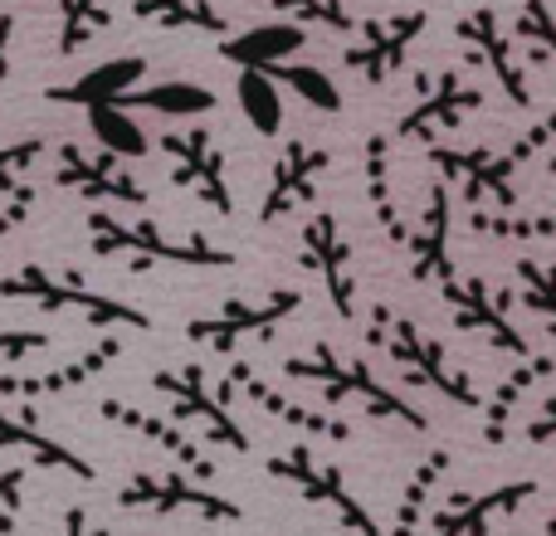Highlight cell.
<instances>
[{"label": "cell", "instance_id": "cell-12", "mask_svg": "<svg viewBox=\"0 0 556 536\" xmlns=\"http://www.w3.org/2000/svg\"><path fill=\"white\" fill-rule=\"evenodd\" d=\"M440 293H444V303H450L454 322H459L464 332L483 336V342L498 346V352H513L522 366H542V361H547V356H532L528 336L513 327V303H508V293H498L489 278H479V273L450 278Z\"/></svg>", "mask_w": 556, "mask_h": 536}, {"label": "cell", "instance_id": "cell-35", "mask_svg": "<svg viewBox=\"0 0 556 536\" xmlns=\"http://www.w3.org/2000/svg\"><path fill=\"white\" fill-rule=\"evenodd\" d=\"M278 15H288L303 29H327V35H356V15L346 0H274Z\"/></svg>", "mask_w": 556, "mask_h": 536}, {"label": "cell", "instance_id": "cell-30", "mask_svg": "<svg viewBox=\"0 0 556 536\" xmlns=\"http://www.w3.org/2000/svg\"><path fill=\"white\" fill-rule=\"evenodd\" d=\"M235 93H240V113L250 117L254 132H260V137H278V127H283V93H278L274 78L260 74V68H240Z\"/></svg>", "mask_w": 556, "mask_h": 536}, {"label": "cell", "instance_id": "cell-23", "mask_svg": "<svg viewBox=\"0 0 556 536\" xmlns=\"http://www.w3.org/2000/svg\"><path fill=\"white\" fill-rule=\"evenodd\" d=\"M332 166V152L327 146H313V142H288L274 162V176H269V191H264V205H260V220L274 225L278 215H288L293 205L313 201V186L317 176Z\"/></svg>", "mask_w": 556, "mask_h": 536}, {"label": "cell", "instance_id": "cell-11", "mask_svg": "<svg viewBox=\"0 0 556 536\" xmlns=\"http://www.w3.org/2000/svg\"><path fill=\"white\" fill-rule=\"evenodd\" d=\"M156 152L172 162V181L186 186L195 201H205L215 215H235V195H230V176H225V152L215 142L211 127H172L156 137Z\"/></svg>", "mask_w": 556, "mask_h": 536}, {"label": "cell", "instance_id": "cell-29", "mask_svg": "<svg viewBox=\"0 0 556 536\" xmlns=\"http://www.w3.org/2000/svg\"><path fill=\"white\" fill-rule=\"evenodd\" d=\"M113 25V0H59V39L54 54L74 59Z\"/></svg>", "mask_w": 556, "mask_h": 536}, {"label": "cell", "instance_id": "cell-31", "mask_svg": "<svg viewBox=\"0 0 556 536\" xmlns=\"http://www.w3.org/2000/svg\"><path fill=\"white\" fill-rule=\"evenodd\" d=\"M260 74H269L278 88H293V93L303 98L307 107H317V113H337V107H342V88L332 84V74H323V68H313V64L283 59V64H269V68H260Z\"/></svg>", "mask_w": 556, "mask_h": 536}, {"label": "cell", "instance_id": "cell-10", "mask_svg": "<svg viewBox=\"0 0 556 536\" xmlns=\"http://www.w3.org/2000/svg\"><path fill=\"white\" fill-rule=\"evenodd\" d=\"M430 29V10L410 5V10H395V15H376L356 25V39L342 49V64L352 68L362 84L381 88L386 78H395L410 59L415 39Z\"/></svg>", "mask_w": 556, "mask_h": 536}, {"label": "cell", "instance_id": "cell-5", "mask_svg": "<svg viewBox=\"0 0 556 536\" xmlns=\"http://www.w3.org/2000/svg\"><path fill=\"white\" fill-rule=\"evenodd\" d=\"M152 391L172 405L176 424L201 430V439L220 444L230 454H254V439L240 430L230 410V381H211L201 366H176V371H152Z\"/></svg>", "mask_w": 556, "mask_h": 536}, {"label": "cell", "instance_id": "cell-21", "mask_svg": "<svg viewBox=\"0 0 556 536\" xmlns=\"http://www.w3.org/2000/svg\"><path fill=\"white\" fill-rule=\"evenodd\" d=\"M454 195L450 186H430V201H425V220L420 230H410V278L415 283H434L444 288L454 278Z\"/></svg>", "mask_w": 556, "mask_h": 536}, {"label": "cell", "instance_id": "cell-22", "mask_svg": "<svg viewBox=\"0 0 556 536\" xmlns=\"http://www.w3.org/2000/svg\"><path fill=\"white\" fill-rule=\"evenodd\" d=\"M98 414H103V420H113L117 430H127V434H137V439H147L152 449H162L166 459L176 463V469L195 473V478H205V473L215 469V463L201 454V444L186 434V424L162 420V414H147V410H137V405H127V400H103V405H98Z\"/></svg>", "mask_w": 556, "mask_h": 536}, {"label": "cell", "instance_id": "cell-14", "mask_svg": "<svg viewBox=\"0 0 556 536\" xmlns=\"http://www.w3.org/2000/svg\"><path fill=\"white\" fill-rule=\"evenodd\" d=\"M54 186L59 191H78L88 201H113V205H147V191L132 171L123 166V156L108 146H84L64 142L54 152Z\"/></svg>", "mask_w": 556, "mask_h": 536}, {"label": "cell", "instance_id": "cell-9", "mask_svg": "<svg viewBox=\"0 0 556 536\" xmlns=\"http://www.w3.org/2000/svg\"><path fill=\"white\" fill-rule=\"evenodd\" d=\"M269 478L288 483L293 493H303L307 502H323V508L337 512V522H342L352 536H381V522L371 518V508H366L362 498H356L352 488H346L342 469L337 463H323L313 449H283V454H269Z\"/></svg>", "mask_w": 556, "mask_h": 536}, {"label": "cell", "instance_id": "cell-41", "mask_svg": "<svg viewBox=\"0 0 556 536\" xmlns=\"http://www.w3.org/2000/svg\"><path fill=\"white\" fill-rule=\"evenodd\" d=\"M10 39H15V10H0V88L10 84Z\"/></svg>", "mask_w": 556, "mask_h": 536}, {"label": "cell", "instance_id": "cell-17", "mask_svg": "<svg viewBox=\"0 0 556 536\" xmlns=\"http://www.w3.org/2000/svg\"><path fill=\"white\" fill-rule=\"evenodd\" d=\"M303 264L323 278L337 317L356 322V254H352V240H346L342 220H337L332 210H317L313 220L303 225Z\"/></svg>", "mask_w": 556, "mask_h": 536}, {"label": "cell", "instance_id": "cell-4", "mask_svg": "<svg viewBox=\"0 0 556 536\" xmlns=\"http://www.w3.org/2000/svg\"><path fill=\"white\" fill-rule=\"evenodd\" d=\"M366 342L381 346V352L391 356V366L401 371L405 385L434 391V395H444V400L464 405V410H479V405H483V395L473 391L469 381H464V371L450 361V352H444V346L434 342L430 332H420L410 317L391 312V307H371V322H366Z\"/></svg>", "mask_w": 556, "mask_h": 536}, {"label": "cell", "instance_id": "cell-39", "mask_svg": "<svg viewBox=\"0 0 556 536\" xmlns=\"http://www.w3.org/2000/svg\"><path fill=\"white\" fill-rule=\"evenodd\" d=\"M49 346H54L49 332H35V327H0V366L25 361V356L49 352Z\"/></svg>", "mask_w": 556, "mask_h": 536}, {"label": "cell", "instance_id": "cell-13", "mask_svg": "<svg viewBox=\"0 0 556 536\" xmlns=\"http://www.w3.org/2000/svg\"><path fill=\"white\" fill-rule=\"evenodd\" d=\"M298 307H303V293H298V288H278L264 303H225V307H215L211 317H195V322H186V336H191L195 346H205V352L230 356V352H240V346L269 336Z\"/></svg>", "mask_w": 556, "mask_h": 536}, {"label": "cell", "instance_id": "cell-7", "mask_svg": "<svg viewBox=\"0 0 556 536\" xmlns=\"http://www.w3.org/2000/svg\"><path fill=\"white\" fill-rule=\"evenodd\" d=\"M483 107V88L473 84L464 68H434V74L415 78V103L410 113H401V123L391 127V142H425L430 146L440 132H454L459 123H469V113Z\"/></svg>", "mask_w": 556, "mask_h": 536}, {"label": "cell", "instance_id": "cell-40", "mask_svg": "<svg viewBox=\"0 0 556 536\" xmlns=\"http://www.w3.org/2000/svg\"><path fill=\"white\" fill-rule=\"evenodd\" d=\"M54 536H113V532L93 527V522H88V512H84V502H68L64 518H59V532Z\"/></svg>", "mask_w": 556, "mask_h": 536}, {"label": "cell", "instance_id": "cell-3", "mask_svg": "<svg viewBox=\"0 0 556 536\" xmlns=\"http://www.w3.org/2000/svg\"><path fill=\"white\" fill-rule=\"evenodd\" d=\"M88 244L103 259L172 264V268H235V254L205 234H172L152 220H123L113 210H88Z\"/></svg>", "mask_w": 556, "mask_h": 536}, {"label": "cell", "instance_id": "cell-32", "mask_svg": "<svg viewBox=\"0 0 556 536\" xmlns=\"http://www.w3.org/2000/svg\"><path fill=\"white\" fill-rule=\"evenodd\" d=\"M513 39L532 49L538 64H556V5L552 0H522L508 20Z\"/></svg>", "mask_w": 556, "mask_h": 536}, {"label": "cell", "instance_id": "cell-1", "mask_svg": "<svg viewBox=\"0 0 556 536\" xmlns=\"http://www.w3.org/2000/svg\"><path fill=\"white\" fill-rule=\"evenodd\" d=\"M278 371H283L288 381H303V385H313V391H323V400H332V405H356V410L371 414V420H401V424H410V430H430L425 410H415L395 385H386L366 361L337 352L332 342L307 346L303 356H283Z\"/></svg>", "mask_w": 556, "mask_h": 536}, {"label": "cell", "instance_id": "cell-28", "mask_svg": "<svg viewBox=\"0 0 556 536\" xmlns=\"http://www.w3.org/2000/svg\"><path fill=\"white\" fill-rule=\"evenodd\" d=\"M362 176H366V201H371L376 220H381V230L391 234V240H410V230H405L401 210H395L391 201V132L386 137H366L362 142Z\"/></svg>", "mask_w": 556, "mask_h": 536}, {"label": "cell", "instance_id": "cell-26", "mask_svg": "<svg viewBox=\"0 0 556 536\" xmlns=\"http://www.w3.org/2000/svg\"><path fill=\"white\" fill-rule=\"evenodd\" d=\"M132 15L172 35H230V15L215 0H132Z\"/></svg>", "mask_w": 556, "mask_h": 536}, {"label": "cell", "instance_id": "cell-44", "mask_svg": "<svg viewBox=\"0 0 556 536\" xmlns=\"http://www.w3.org/2000/svg\"><path fill=\"white\" fill-rule=\"evenodd\" d=\"M547 171H552V176H556V156H552V162H547Z\"/></svg>", "mask_w": 556, "mask_h": 536}, {"label": "cell", "instance_id": "cell-43", "mask_svg": "<svg viewBox=\"0 0 556 536\" xmlns=\"http://www.w3.org/2000/svg\"><path fill=\"white\" fill-rule=\"evenodd\" d=\"M552 502H556V498H552ZM547 536H556V508L547 512Z\"/></svg>", "mask_w": 556, "mask_h": 536}, {"label": "cell", "instance_id": "cell-19", "mask_svg": "<svg viewBox=\"0 0 556 536\" xmlns=\"http://www.w3.org/2000/svg\"><path fill=\"white\" fill-rule=\"evenodd\" d=\"M142 74H147V54H117V59H108V64L78 74L74 84L45 88V98L59 107H84V117L88 113H123V93L142 84Z\"/></svg>", "mask_w": 556, "mask_h": 536}, {"label": "cell", "instance_id": "cell-42", "mask_svg": "<svg viewBox=\"0 0 556 536\" xmlns=\"http://www.w3.org/2000/svg\"><path fill=\"white\" fill-rule=\"evenodd\" d=\"M522 434H528L532 444H547V439H556V400H552L547 410L538 414V424H528V430H522Z\"/></svg>", "mask_w": 556, "mask_h": 536}, {"label": "cell", "instance_id": "cell-6", "mask_svg": "<svg viewBox=\"0 0 556 536\" xmlns=\"http://www.w3.org/2000/svg\"><path fill=\"white\" fill-rule=\"evenodd\" d=\"M117 508L127 512H195L205 522H244V508L220 493H211L195 473L176 469V463H162V469H132L123 483H117Z\"/></svg>", "mask_w": 556, "mask_h": 536}, {"label": "cell", "instance_id": "cell-15", "mask_svg": "<svg viewBox=\"0 0 556 536\" xmlns=\"http://www.w3.org/2000/svg\"><path fill=\"white\" fill-rule=\"evenodd\" d=\"M430 166L444 176L450 191H459L469 205L493 201V205H513V181H518V162L508 152H493V146H425Z\"/></svg>", "mask_w": 556, "mask_h": 536}, {"label": "cell", "instance_id": "cell-18", "mask_svg": "<svg viewBox=\"0 0 556 536\" xmlns=\"http://www.w3.org/2000/svg\"><path fill=\"white\" fill-rule=\"evenodd\" d=\"M538 493H542L538 478L498 483V488H489V493H459V498H450L434 512L425 536H489L503 518H513V512L528 498H538Z\"/></svg>", "mask_w": 556, "mask_h": 536}, {"label": "cell", "instance_id": "cell-34", "mask_svg": "<svg viewBox=\"0 0 556 536\" xmlns=\"http://www.w3.org/2000/svg\"><path fill=\"white\" fill-rule=\"evenodd\" d=\"M444 469H450V459H444V454H434V459H425L420 469H415L410 488H405V498H401V512H395V527H391V536H415V532H420V518L430 512L434 483L444 478Z\"/></svg>", "mask_w": 556, "mask_h": 536}, {"label": "cell", "instance_id": "cell-38", "mask_svg": "<svg viewBox=\"0 0 556 536\" xmlns=\"http://www.w3.org/2000/svg\"><path fill=\"white\" fill-rule=\"evenodd\" d=\"M39 195H45V191H39V186H29V181H20L15 191L0 195V240H5V234H15L20 225L39 210Z\"/></svg>", "mask_w": 556, "mask_h": 536}, {"label": "cell", "instance_id": "cell-33", "mask_svg": "<svg viewBox=\"0 0 556 536\" xmlns=\"http://www.w3.org/2000/svg\"><path fill=\"white\" fill-rule=\"evenodd\" d=\"M513 278H518V303L532 317H542V327L556 336V264L518 259L513 264Z\"/></svg>", "mask_w": 556, "mask_h": 536}, {"label": "cell", "instance_id": "cell-20", "mask_svg": "<svg viewBox=\"0 0 556 536\" xmlns=\"http://www.w3.org/2000/svg\"><path fill=\"white\" fill-rule=\"evenodd\" d=\"M0 454H20L25 463L74 473V478H84V483L98 478L93 463H88L78 449H68L64 439H54V434H49L45 424L35 420V410H20V414H15L5 400H0Z\"/></svg>", "mask_w": 556, "mask_h": 536}, {"label": "cell", "instance_id": "cell-37", "mask_svg": "<svg viewBox=\"0 0 556 536\" xmlns=\"http://www.w3.org/2000/svg\"><path fill=\"white\" fill-rule=\"evenodd\" d=\"M29 469H35V463H10V469L0 473V536H10V532H15V522H20Z\"/></svg>", "mask_w": 556, "mask_h": 536}, {"label": "cell", "instance_id": "cell-16", "mask_svg": "<svg viewBox=\"0 0 556 536\" xmlns=\"http://www.w3.org/2000/svg\"><path fill=\"white\" fill-rule=\"evenodd\" d=\"M117 356H123V332H103L93 346L68 356L64 366H49V371H35V375L5 371L0 375V400H20V405L54 400V395H68V391H78V385H93Z\"/></svg>", "mask_w": 556, "mask_h": 536}, {"label": "cell", "instance_id": "cell-8", "mask_svg": "<svg viewBox=\"0 0 556 536\" xmlns=\"http://www.w3.org/2000/svg\"><path fill=\"white\" fill-rule=\"evenodd\" d=\"M454 39H459L464 54L473 59V68H479V74H489L493 84L503 88V98H508L518 113H532L528 64L518 59V39H513L508 20H503L498 10H493V5L469 10V15L454 25Z\"/></svg>", "mask_w": 556, "mask_h": 536}, {"label": "cell", "instance_id": "cell-25", "mask_svg": "<svg viewBox=\"0 0 556 536\" xmlns=\"http://www.w3.org/2000/svg\"><path fill=\"white\" fill-rule=\"evenodd\" d=\"M307 39L313 35H307L303 25H293V20H274V25H254V29H244V35H225L220 54L240 68H269V64L293 59Z\"/></svg>", "mask_w": 556, "mask_h": 536}, {"label": "cell", "instance_id": "cell-2", "mask_svg": "<svg viewBox=\"0 0 556 536\" xmlns=\"http://www.w3.org/2000/svg\"><path fill=\"white\" fill-rule=\"evenodd\" d=\"M0 297L5 303H29L39 312H74L88 327H103V332H152V317L142 307L123 303V297L103 293V288H88L68 268L20 264L10 278H0Z\"/></svg>", "mask_w": 556, "mask_h": 536}, {"label": "cell", "instance_id": "cell-45", "mask_svg": "<svg viewBox=\"0 0 556 536\" xmlns=\"http://www.w3.org/2000/svg\"><path fill=\"white\" fill-rule=\"evenodd\" d=\"M337 536H352V532H337Z\"/></svg>", "mask_w": 556, "mask_h": 536}, {"label": "cell", "instance_id": "cell-24", "mask_svg": "<svg viewBox=\"0 0 556 536\" xmlns=\"http://www.w3.org/2000/svg\"><path fill=\"white\" fill-rule=\"evenodd\" d=\"M225 381L235 385V391H244L254 405H260L264 414H274L278 424H293V430H303V434H317V439H332V444H346L352 439V424H342L337 414H323V410H313V405H303V400H293V395H283V391H274L264 375H254L250 366H230V375Z\"/></svg>", "mask_w": 556, "mask_h": 536}, {"label": "cell", "instance_id": "cell-27", "mask_svg": "<svg viewBox=\"0 0 556 536\" xmlns=\"http://www.w3.org/2000/svg\"><path fill=\"white\" fill-rule=\"evenodd\" d=\"M220 98L201 84H186V78H172V84H156V88H127L123 93V113H156V117H201L215 113Z\"/></svg>", "mask_w": 556, "mask_h": 536}, {"label": "cell", "instance_id": "cell-36", "mask_svg": "<svg viewBox=\"0 0 556 536\" xmlns=\"http://www.w3.org/2000/svg\"><path fill=\"white\" fill-rule=\"evenodd\" d=\"M49 142L45 137H15V142H0V195L15 191L39 162H45Z\"/></svg>", "mask_w": 556, "mask_h": 536}]
</instances>
